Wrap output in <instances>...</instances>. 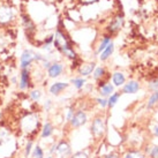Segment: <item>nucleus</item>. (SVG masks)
Returning <instances> with one entry per match:
<instances>
[{
    "mask_svg": "<svg viewBox=\"0 0 158 158\" xmlns=\"http://www.w3.org/2000/svg\"><path fill=\"white\" fill-rule=\"evenodd\" d=\"M53 48H57L60 53H62L64 56H66L67 58H69L72 60L76 59V53H75L74 48L72 46L68 36L65 34V31H62L60 28H58L54 35H53Z\"/></svg>",
    "mask_w": 158,
    "mask_h": 158,
    "instance_id": "1",
    "label": "nucleus"
},
{
    "mask_svg": "<svg viewBox=\"0 0 158 158\" xmlns=\"http://www.w3.org/2000/svg\"><path fill=\"white\" fill-rule=\"evenodd\" d=\"M91 134L94 136L95 140H101L103 136L105 135L106 132V126L105 121L102 117H96V118L92 120L91 123Z\"/></svg>",
    "mask_w": 158,
    "mask_h": 158,
    "instance_id": "2",
    "label": "nucleus"
},
{
    "mask_svg": "<svg viewBox=\"0 0 158 158\" xmlns=\"http://www.w3.org/2000/svg\"><path fill=\"white\" fill-rule=\"evenodd\" d=\"M15 19V10L8 5L0 6V26H8Z\"/></svg>",
    "mask_w": 158,
    "mask_h": 158,
    "instance_id": "3",
    "label": "nucleus"
},
{
    "mask_svg": "<svg viewBox=\"0 0 158 158\" xmlns=\"http://www.w3.org/2000/svg\"><path fill=\"white\" fill-rule=\"evenodd\" d=\"M53 155L56 158H69L72 155V148H70L69 143L65 140L60 141L59 143L56 144V149H54Z\"/></svg>",
    "mask_w": 158,
    "mask_h": 158,
    "instance_id": "4",
    "label": "nucleus"
},
{
    "mask_svg": "<svg viewBox=\"0 0 158 158\" xmlns=\"http://www.w3.org/2000/svg\"><path fill=\"white\" fill-rule=\"evenodd\" d=\"M87 121H88V115L83 111H76L69 120L70 126L73 128L82 127V126H84L87 123Z\"/></svg>",
    "mask_w": 158,
    "mask_h": 158,
    "instance_id": "5",
    "label": "nucleus"
},
{
    "mask_svg": "<svg viewBox=\"0 0 158 158\" xmlns=\"http://www.w3.org/2000/svg\"><path fill=\"white\" fill-rule=\"evenodd\" d=\"M123 23H125V18L123 15H115L112 20H111L110 24L107 27V31H109V35L112 36L114 34H117L118 31L121 30V28L123 27Z\"/></svg>",
    "mask_w": 158,
    "mask_h": 158,
    "instance_id": "6",
    "label": "nucleus"
},
{
    "mask_svg": "<svg viewBox=\"0 0 158 158\" xmlns=\"http://www.w3.org/2000/svg\"><path fill=\"white\" fill-rule=\"evenodd\" d=\"M35 61V52L30 48H26L20 57V67L22 68H29Z\"/></svg>",
    "mask_w": 158,
    "mask_h": 158,
    "instance_id": "7",
    "label": "nucleus"
},
{
    "mask_svg": "<svg viewBox=\"0 0 158 158\" xmlns=\"http://www.w3.org/2000/svg\"><path fill=\"white\" fill-rule=\"evenodd\" d=\"M30 87V70L29 68H22L20 74V81H19V88L20 90H26Z\"/></svg>",
    "mask_w": 158,
    "mask_h": 158,
    "instance_id": "8",
    "label": "nucleus"
},
{
    "mask_svg": "<svg viewBox=\"0 0 158 158\" xmlns=\"http://www.w3.org/2000/svg\"><path fill=\"white\" fill-rule=\"evenodd\" d=\"M62 72H64V65L61 62H52L51 66L48 68V77H51V79H56L58 76H60Z\"/></svg>",
    "mask_w": 158,
    "mask_h": 158,
    "instance_id": "9",
    "label": "nucleus"
},
{
    "mask_svg": "<svg viewBox=\"0 0 158 158\" xmlns=\"http://www.w3.org/2000/svg\"><path fill=\"white\" fill-rule=\"evenodd\" d=\"M96 68V62H82L79 67V73L82 77H87L92 74L94 69Z\"/></svg>",
    "mask_w": 158,
    "mask_h": 158,
    "instance_id": "10",
    "label": "nucleus"
},
{
    "mask_svg": "<svg viewBox=\"0 0 158 158\" xmlns=\"http://www.w3.org/2000/svg\"><path fill=\"white\" fill-rule=\"evenodd\" d=\"M140 83L137 81H129L127 83H125L123 85V94H136L140 90Z\"/></svg>",
    "mask_w": 158,
    "mask_h": 158,
    "instance_id": "11",
    "label": "nucleus"
},
{
    "mask_svg": "<svg viewBox=\"0 0 158 158\" xmlns=\"http://www.w3.org/2000/svg\"><path fill=\"white\" fill-rule=\"evenodd\" d=\"M68 83H64V82H56V83H53L51 87H50V92L54 95V96H58V95H60L65 89L68 88Z\"/></svg>",
    "mask_w": 158,
    "mask_h": 158,
    "instance_id": "12",
    "label": "nucleus"
},
{
    "mask_svg": "<svg viewBox=\"0 0 158 158\" xmlns=\"http://www.w3.org/2000/svg\"><path fill=\"white\" fill-rule=\"evenodd\" d=\"M112 82L114 87H121L126 82V76L123 72H114L112 74Z\"/></svg>",
    "mask_w": 158,
    "mask_h": 158,
    "instance_id": "13",
    "label": "nucleus"
},
{
    "mask_svg": "<svg viewBox=\"0 0 158 158\" xmlns=\"http://www.w3.org/2000/svg\"><path fill=\"white\" fill-rule=\"evenodd\" d=\"M114 92V85L113 84H111L110 82H107V83L103 84L102 87H99V95L102 97H109L111 96L112 94Z\"/></svg>",
    "mask_w": 158,
    "mask_h": 158,
    "instance_id": "14",
    "label": "nucleus"
},
{
    "mask_svg": "<svg viewBox=\"0 0 158 158\" xmlns=\"http://www.w3.org/2000/svg\"><path fill=\"white\" fill-rule=\"evenodd\" d=\"M113 51H114V44H113V42H111L110 44L107 45L103 51H102L99 54V59H101V61H106L109 58L112 56V53H113Z\"/></svg>",
    "mask_w": 158,
    "mask_h": 158,
    "instance_id": "15",
    "label": "nucleus"
},
{
    "mask_svg": "<svg viewBox=\"0 0 158 158\" xmlns=\"http://www.w3.org/2000/svg\"><path fill=\"white\" fill-rule=\"evenodd\" d=\"M53 133V126L51 123H46L42 128V133H40V137L42 139H46V137H50Z\"/></svg>",
    "mask_w": 158,
    "mask_h": 158,
    "instance_id": "16",
    "label": "nucleus"
},
{
    "mask_svg": "<svg viewBox=\"0 0 158 158\" xmlns=\"http://www.w3.org/2000/svg\"><path fill=\"white\" fill-rule=\"evenodd\" d=\"M111 42H112V37H111L110 35H106V36H104L103 38H102V40H101V43H99V45H98V48H97V54H99V53L104 50V48L107 46V45L110 44Z\"/></svg>",
    "mask_w": 158,
    "mask_h": 158,
    "instance_id": "17",
    "label": "nucleus"
},
{
    "mask_svg": "<svg viewBox=\"0 0 158 158\" xmlns=\"http://www.w3.org/2000/svg\"><path fill=\"white\" fill-rule=\"evenodd\" d=\"M120 96H121V92H113L111 96H109V99H107V107L112 109V107L118 103Z\"/></svg>",
    "mask_w": 158,
    "mask_h": 158,
    "instance_id": "18",
    "label": "nucleus"
},
{
    "mask_svg": "<svg viewBox=\"0 0 158 158\" xmlns=\"http://www.w3.org/2000/svg\"><path fill=\"white\" fill-rule=\"evenodd\" d=\"M22 23H23V27H24L28 31H35V24L31 21V19H29L28 16H24V15H23Z\"/></svg>",
    "mask_w": 158,
    "mask_h": 158,
    "instance_id": "19",
    "label": "nucleus"
},
{
    "mask_svg": "<svg viewBox=\"0 0 158 158\" xmlns=\"http://www.w3.org/2000/svg\"><path fill=\"white\" fill-rule=\"evenodd\" d=\"M123 158H145V157H144V154H142L139 150H129V151H127L125 154Z\"/></svg>",
    "mask_w": 158,
    "mask_h": 158,
    "instance_id": "20",
    "label": "nucleus"
},
{
    "mask_svg": "<svg viewBox=\"0 0 158 158\" xmlns=\"http://www.w3.org/2000/svg\"><path fill=\"white\" fill-rule=\"evenodd\" d=\"M70 83H73L76 89H82L84 87V84H85V79L84 77H75V79H72L70 80Z\"/></svg>",
    "mask_w": 158,
    "mask_h": 158,
    "instance_id": "21",
    "label": "nucleus"
},
{
    "mask_svg": "<svg viewBox=\"0 0 158 158\" xmlns=\"http://www.w3.org/2000/svg\"><path fill=\"white\" fill-rule=\"evenodd\" d=\"M157 103H158V90L152 92V95L149 97V99H148V105L147 106H148V109H151V107H154Z\"/></svg>",
    "mask_w": 158,
    "mask_h": 158,
    "instance_id": "22",
    "label": "nucleus"
},
{
    "mask_svg": "<svg viewBox=\"0 0 158 158\" xmlns=\"http://www.w3.org/2000/svg\"><path fill=\"white\" fill-rule=\"evenodd\" d=\"M32 157L34 158H44V151L40 145H36L32 151Z\"/></svg>",
    "mask_w": 158,
    "mask_h": 158,
    "instance_id": "23",
    "label": "nucleus"
},
{
    "mask_svg": "<svg viewBox=\"0 0 158 158\" xmlns=\"http://www.w3.org/2000/svg\"><path fill=\"white\" fill-rule=\"evenodd\" d=\"M40 97H42V91L40 90H32V91L30 92V98L31 101L34 102H38L40 99Z\"/></svg>",
    "mask_w": 158,
    "mask_h": 158,
    "instance_id": "24",
    "label": "nucleus"
},
{
    "mask_svg": "<svg viewBox=\"0 0 158 158\" xmlns=\"http://www.w3.org/2000/svg\"><path fill=\"white\" fill-rule=\"evenodd\" d=\"M69 158H89V155L87 151H77L75 154L70 155Z\"/></svg>",
    "mask_w": 158,
    "mask_h": 158,
    "instance_id": "25",
    "label": "nucleus"
},
{
    "mask_svg": "<svg viewBox=\"0 0 158 158\" xmlns=\"http://www.w3.org/2000/svg\"><path fill=\"white\" fill-rule=\"evenodd\" d=\"M149 89L151 90V91H157L158 90V79H154L150 81Z\"/></svg>",
    "mask_w": 158,
    "mask_h": 158,
    "instance_id": "26",
    "label": "nucleus"
},
{
    "mask_svg": "<svg viewBox=\"0 0 158 158\" xmlns=\"http://www.w3.org/2000/svg\"><path fill=\"white\" fill-rule=\"evenodd\" d=\"M96 102L98 103V105L103 107V109L107 107V98H105V97H99V98L96 99Z\"/></svg>",
    "mask_w": 158,
    "mask_h": 158,
    "instance_id": "27",
    "label": "nucleus"
},
{
    "mask_svg": "<svg viewBox=\"0 0 158 158\" xmlns=\"http://www.w3.org/2000/svg\"><path fill=\"white\" fill-rule=\"evenodd\" d=\"M32 141H29L28 143H27V145H26V149H24V157H29L30 156V154H31V148H32Z\"/></svg>",
    "mask_w": 158,
    "mask_h": 158,
    "instance_id": "28",
    "label": "nucleus"
},
{
    "mask_svg": "<svg viewBox=\"0 0 158 158\" xmlns=\"http://www.w3.org/2000/svg\"><path fill=\"white\" fill-rule=\"evenodd\" d=\"M150 157L151 158H158V145H155L150 151Z\"/></svg>",
    "mask_w": 158,
    "mask_h": 158,
    "instance_id": "29",
    "label": "nucleus"
},
{
    "mask_svg": "<svg viewBox=\"0 0 158 158\" xmlns=\"http://www.w3.org/2000/svg\"><path fill=\"white\" fill-rule=\"evenodd\" d=\"M79 1L83 5H91V4L97 2V1H99V0H79Z\"/></svg>",
    "mask_w": 158,
    "mask_h": 158,
    "instance_id": "30",
    "label": "nucleus"
},
{
    "mask_svg": "<svg viewBox=\"0 0 158 158\" xmlns=\"http://www.w3.org/2000/svg\"><path fill=\"white\" fill-rule=\"evenodd\" d=\"M104 158H120V157H119L118 152H115V151H112V152H110L109 155H106Z\"/></svg>",
    "mask_w": 158,
    "mask_h": 158,
    "instance_id": "31",
    "label": "nucleus"
},
{
    "mask_svg": "<svg viewBox=\"0 0 158 158\" xmlns=\"http://www.w3.org/2000/svg\"><path fill=\"white\" fill-rule=\"evenodd\" d=\"M73 114H74V111H73V109H72V107H70L69 110H68V112H67V121H69L70 120V118H72V117H73Z\"/></svg>",
    "mask_w": 158,
    "mask_h": 158,
    "instance_id": "32",
    "label": "nucleus"
},
{
    "mask_svg": "<svg viewBox=\"0 0 158 158\" xmlns=\"http://www.w3.org/2000/svg\"><path fill=\"white\" fill-rule=\"evenodd\" d=\"M152 133H154L155 136H157L158 137V125H155L154 128H152Z\"/></svg>",
    "mask_w": 158,
    "mask_h": 158,
    "instance_id": "33",
    "label": "nucleus"
},
{
    "mask_svg": "<svg viewBox=\"0 0 158 158\" xmlns=\"http://www.w3.org/2000/svg\"><path fill=\"white\" fill-rule=\"evenodd\" d=\"M51 105H52V103H51V101H46V103H45V109L46 110H50V107H51Z\"/></svg>",
    "mask_w": 158,
    "mask_h": 158,
    "instance_id": "34",
    "label": "nucleus"
},
{
    "mask_svg": "<svg viewBox=\"0 0 158 158\" xmlns=\"http://www.w3.org/2000/svg\"><path fill=\"white\" fill-rule=\"evenodd\" d=\"M2 117H4V114H2V113H1V112H0V121L2 120Z\"/></svg>",
    "mask_w": 158,
    "mask_h": 158,
    "instance_id": "35",
    "label": "nucleus"
},
{
    "mask_svg": "<svg viewBox=\"0 0 158 158\" xmlns=\"http://www.w3.org/2000/svg\"><path fill=\"white\" fill-rule=\"evenodd\" d=\"M46 158H54V157H52V156H50V157H46Z\"/></svg>",
    "mask_w": 158,
    "mask_h": 158,
    "instance_id": "36",
    "label": "nucleus"
},
{
    "mask_svg": "<svg viewBox=\"0 0 158 158\" xmlns=\"http://www.w3.org/2000/svg\"><path fill=\"white\" fill-rule=\"evenodd\" d=\"M58 1H62V0H58Z\"/></svg>",
    "mask_w": 158,
    "mask_h": 158,
    "instance_id": "37",
    "label": "nucleus"
}]
</instances>
